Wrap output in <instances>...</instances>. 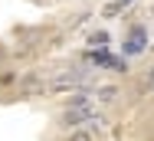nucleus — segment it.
I'll return each instance as SVG.
<instances>
[{
  "label": "nucleus",
  "instance_id": "f257e3e1",
  "mask_svg": "<svg viewBox=\"0 0 154 141\" xmlns=\"http://www.w3.org/2000/svg\"><path fill=\"white\" fill-rule=\"evenodd\" d=\"M89 79L92 76H82V72H62V76H56L53 82L46 85L49 92H66V89H82V85H89Z\"/></svg>",
  "mask_w": 154,
  "mask_h": 141
},
{
  "label": "nucleus",
  "instance_id": "f03ea898",
  "mask_svg": "<svg viewBox=\"0 0 154 141\" xmlns=\"http://www.w3.org/2000/svg\"><path fill=\"white\" fill-rule=\"evenodd\" d=\"M115 95H118L115 85H102V89H95V99H98V102H112Z\"/></svg>",
  "mask_w": 154,
  "mask_h": 141
},
{
  "label": "nucleus",
  "instance_id": "7ed1b4c3",
  "mask_svg": "<svg viewBox=\"0 0 154 141\" xmlns=\"http://www.w3.org/2000/svg\"><path fill=\"white\" fill-rule=\"evenodd\" d=\"M69 141H92L89 131H75V135H69Z\"/></svg>",
  "mask_w": 154,
  "mask_h": 141
},
{
  "label": "nucleus",
  "instance_id": "20e7f679",
  "mask_svg": "<svg viewBox=\"0 0 154 141\" xmlns=\"http://www.w3.org/2000/svg\"><path fill=\"white\" fill-rule=\"evenodd\" d=\"M118 10H122V3H108V7H105V17H115Z\"/></svg>",
  "mask_w": 154,
  "mask_h": 141
},
{
  "label": "nucleus",
  "instance_id": "39448f33",
  "mask_svg": "<svg viewBox=\"0 0 154 141\" xmlns=\"http://www.w3.org/2000/svg\"><path fill=\"white\" fill-rule=\"evenodd\" d=\"M144 89H148V92H154V69L148 72V79H144Z\"/></svg>",
  "mask_w": 154,
  "mask_h": 141
}]
</instances>
